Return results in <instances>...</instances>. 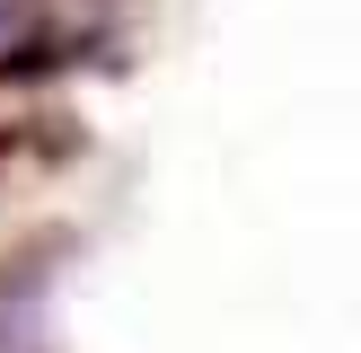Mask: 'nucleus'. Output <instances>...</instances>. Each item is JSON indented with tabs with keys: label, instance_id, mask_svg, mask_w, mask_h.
I'll use <instances>...</instances> for the list:
<instances>
[{
	"label": "nucleus",
	"instance_id": "nucleus-1",
	"mask_svg": "<svg viewBox=\"0 0 361 353\" xmlns=\"http://www.w3.org/2000/svg\"><path fill=\"white\" fill-rule=\"evenodd\" d=\"M44 53V0H0V71Z\"/></svg>",
	"mask_w": 361,
	"mask_h": 353
}]
</instances>
